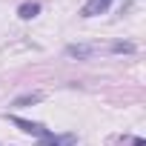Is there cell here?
Listing matches in <instances>:
<instances>
[{
	"instance_id": "6da1fadb",
	"label": "cell",
	"mask_w": 146,
	"mask_h": 146,
	"mask_svg": "<svg viewBox=\"0 0 146 146\" xmlns=\"http://www.w3.org/2000/svg\"><path fill=\"white\" fill-rule=\"evenodd\" d=\"M9 120L20 129V132H26V135H35V137H49V135H54L52 129H46V126H40V123H35V120H23V117H17V115H9Z\"/></svg>"
},
{
	"instance_id": "7a4b0ae2",
	"label": "cell",
	"mask_w": 146,
	"mask_h": 146,
	"mask_svg": "<svg viewBox=\"0 0 146 146\" xmlns=\"http://www.w3.org/2000/svg\"><path fill=\"white\" fill-rule=\"evenodd\" d=\"M95 52H98V49H95V46H86V43H69V46H66V54H69V57H78V60H89Z\"/></svg>"
},
{
	"instance_id": "3957f363",
	"label": "cell",
	"mask_w": 146,
	"mask_h": 146,
	"mask_svg": "<svg viewBox=\"0 0 146 146\" xmlns=\"http://www.w3.org/2000/svg\"><path fill=\"white\" fill-rule=\"evenodd\" d=\"M109 6H112V0H89V3L83 6V17H95V15H103V12H109Z\"/></svg>"
},
{
	"instance_id": "277c9868",
	"label": "cell",
	"mask_w": 146,
	"mask_h": 146,
	"mask_svg": "<svg viewBox=\"0 0 146 146\" xmlns=\"http://www.w3.org/2000/svg\"><path fill=\"white\" fill-rule=\"evenodd\" d=\"M37 15H40V3H35V0L17 6V17H23V20H32V17H37Z\"/></svg>"
},
{
	"instance_id": "5b68a950",
	"label": "cell",
	"mask_w": 146,
	"mask_h": 146,
	"mask_svg": "<svg viewBox=\"0 0 146 146\" xmlns=\"http://www.w3.org/2000/svg\"><path fill=\"white\" fill-rule=\"evenodd\" d=\"M72 143H75V135H63V137L49 135V137H43V140H40V146H72Z\"/></svg>"
},
{
	"instance_id": "8992f818",
	"label": "cell",
	"mask_w": 146,
	"mask_h": 146,
	"mask_svg": "<svg viewBox=\"0 0 146 146\" xmlns=\"http://www.w3.org/2000/svg\"><path fill=\"white\" fill-rule=\"evenodd\" d=\"M40 100H43V92H29V95L15 98V103H12V106H32V103H40Z\"/></svg>"
},
{
	"instance_id": "52a82bcc",
	"label": "cell",
	"mask_w": 146,
	"mask_h": 146,
	"mask_svg": "<svg viewBox=\"0 0 146 146\" xmlns=\"http://www.w3.org/2000/svg\"><path fill=\"white\" fill-rule=\"evenodd\" d=\"M112 52H115V54H135L137 46L129 43V40H117V43H112Z\"/></svg>"
}]
</instances>
